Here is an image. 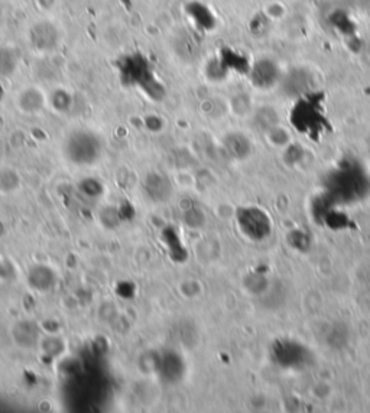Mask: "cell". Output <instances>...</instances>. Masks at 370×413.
Masks as SVG:
<instances>
[{
  "label": "cell",
  "mask_w": 370,
  "mask_h": 413,
  "mask_svg": "<svg viewBox=\"0 0 370 413\" xmlns=\"http://www.w3.org/2000/svg\"><path fill=\"white\" fill-rule=\"evenodd\" d=\"M290 120L297 132L318 140L328 129L324 95L316 91L301 95L290 112Z\"/></svg>",
  "instance_id": "obj_1"
},
{
  "label": "cell",
  "mask_w": 370,
  "mask_h": 413,
  "mask_svg": "<svg viewBox=\"0 0 370 413\" xmlns=\"http://www.w3.org/2000/svg\"><path fill=\"white\" fill-rule=\"evenodd\" d=\"M370 193V179L357 165H342L327 181V194L335 203H354Z\"/></svg>",
  "instance_id": "obj_2"
},
{
  "label": "cell",
  "mask_w": 370,
  "mask_h": 413,
  "mask_svg": "<svg viewBox=\"0 0 370 413\" xmlns=\"http://www.w3.org/2000/svg\"><path fill=\"white\" fill-rule=\"evenodd\" d=\"M102 138L90 129L71 132L63 145V153L67 161L76 167H92L103 156Z\"/></svg>",
  "instance_id": "obj_3"
},
{
  "label": "cell",
  "mask_w": 370,
  "mask_h": 413,
  "mask_svg": "<svg viewBox=\"0 0 370 413\" xmlns=\"http://www.w3.org/2000/svg\"><path fill=\"white\" fill-rule=\"evenodd\" d=\"M270 356L275 364L285 370H304L314 361L310 349L290 338L276 340L270 348Z\"/></svg>",
  "instance_id": "obj_4"
},
{
  "label": "cell",
  "mask_w": 370,
  "mask_h": 413,
  "mask_svg": "<svg viewBox=\"0 0 370 413\" xmlns=\"http://www.w3.org/2000/svg\"><path fill=\"white\" fill-rule=\"evenodd\" d=\"M237 225L246 237L255 241L265 240L272 232L269 215L256 207L240 208L237 211Z\"/></svg>",
  "instance_id": "obj_5"
},
{
  "label": "cell",
  "mask_w": 370,
  "mask_h": 413,
  "mask_svg": "<svg viewBox=\"0 0 370 413\" xmlns=\"http://www.w3.org/2000/svg\"><path fill=\"white\" fill-rule=\"evenodd\" d=\"M28 40L35 51L48 54L59 47L61 34L52 22L38 20L28 30Z\"/></svg>",
  "instance_id": "obj_6"
},
{
  "label": "cell",
  "mask_w": 370,
  "mask_h": 413,
  "mask_svg": "<svg viewBox=\"0 0 370 413\" xmlns=\"http://www.w3.org/2000/svg\"><path fill=\"white\" fill-rule=\"evenodd\" d=\"M249 78L256 88L269 90L281 81L280 64L269 56H261L249 67Z\"/></svg>",
  "instance_id": "obj_7"
},
{
  "label": "cell",
  "mask_w": 370,
  "mask_h": 413,
  "mask_svg": "<svg viewBox=\"0 0 370 413\" xmlns=\"http://www.w3.org/2000/svg\"><path fill=\"white\" fill-rule=\"evenodd\" d=\"M314 77L311 76L310 71H306L304 68H295L291 71L288 77L284 78V90L288 95H292V97H301V95L311 92L313 90V80Z\"/></svg>",
  "instance_id": "obj_8"
},
{
  "label": "cell",
  "mask_w": 370,
  "mask_h": 413,
  "mask_svg": "<svg viewBox=\"0 0 370 413\" xmlns=\"http://www.w3.org/2000/svg\"><path fill=\"white\" fill-rule=\"evenodd\" d=\"M146 194L153 200V201H165L171 196V182L169 179L160 174V172H152L145 178L143 182Z\"/></svg>",
  "instance_id": "obj_9"
},
{
  "label": "cell",
  "mask_w": 370,
  "mask_h": 413,
  "mask_svg": "<svg viewBox=\"0 0 370 413\" xmlns=\"http://www.w3.org/2000/svg\"><path fill=\"white\" fill-rule=\"evenodd\" d=\"M223 145H225L226 152L232 157L237 159V161L246 159L252 152V143H251L249 138L243 133H239V132H232V133L226 135Z\"/></svg>",
  "instance_id": "obj_10"
},
{
  "label": "cell",
  "mask_w": 370,
  "mask_h": 413,
  "mask_svg": "<svg viewBox=\"0 0 370 413\" xmlns=\"http://www.w3.org/2000/svg\"><path fill=\"white\" fill-rule=\"evenodd\" d=\"M28 282L34 289L40 292H47L55 283V275L48 266L40 265L28 272Z\"/></svg>",
  "instance_id": "obj_11"
},
{
  "label": "cell",
  "mask_w": 370,
  "mask_h": 413,
  "mask_svg": "<svg viewBox=\"0 0 370 413\" xmlns=\"http://www.w3.org/2000/svg\"><path fill=\"white\" fill-rule=\"evenodd\" d=\"M45 99H44V94L41 92V90L35 88V87H30L23 90L19 97H18V106L20 110L26 112V113H37L44 107Z\"/></svg>",
  "instance_id": "obj_12"
},
{
  "label": "cell",
  "mask_w": 370,
  "mask_h": 413,
  "mask_svg": "<svg viewBox=\"0 0 370 413\" xmlns=\"http://www.w3.org/2000/svg\"><path fill=\"white\" fill-rule=\"evenodd\" d=\"M15 340L22 347L35 345L38 342V340H40L38 327L34 323H30V321L19 323L15 327Z\"/></svg>",
  "instance_id": "obj_13"
},
{
  "label": "cell",
  "mask_w": 370,
  "mask_h": 413,
  "mask_svg": "<svg viewBox=\"0 0 370 413\" xmlns=\"http://www.w3.org/2000/svg\"><path fill=\"white\" fill-rule=\"evenodd\" d=\"M326 341L330 347L342 349L349 342V330L345 324L335 323L331 325V328L327 331Z\"/></svg>",
  "instance_id": "obj_14"
},
{
  "label": "cell",
  "mask_w": 370,
  "mask_h": 413,
  "mask_svg": "<svg viewBox=\"0 0 370 413\" xmlns=\"http://www.w3.org/2000/svg\"><path fill=\"white\" fill-rule=\"evenodd\" d=\"M161 373L169 381L181 378V376H182V361H181V359L178 356H175V354L167 356L161 361Z\"/></svg>",
  "instance_id": "obj_15"
},
{
  "label": "cell",
  "mask_w": 370,
  "mask_h": 413,
  "mask_svg": "<svg viewBox=\"0 0 370 413\" xmlns=\"http://www.w3.org/2000/svg\"><path fill=\"white\" fill-rule=\"evenodd\" d=\"M19 184L20 179L16 171L11 168L0 169V191H2V193H12V191L19 188Z\"/></svg>",
  "instance_id": "obj_16"
},
{
  "label": "cell",
  "mask_w": 370,
  "mask_h": 413,
  "mask_svg": "<svg viewBox=\"0 0 370 413\" xmlns=\"http://www.w3.org/2000/svg\"><path fill=\"white\" fill-rule=\"evenodd\" d=\"M18 66L16 54L8 48H0V76H11Z\"/></svg>",
  "instance_id": "obj_17"
},
{
  "label": "cell",
  "mask_w": 370,
  "mask_h": 413,
  "mask_svg": "<svg viewBox=\"0 0 370 413\" xmlns=\"http://www.w3.org/2000/svg\"><path fill=\"white\" fill-rule=\"evenodd\" d=\"M185 221L190 227H200L204 225V215L198 210H189V214L185 215Z\"/></svg>",
  "instance_id": "obj_18"
}]
</instances>
